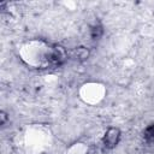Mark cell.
Segmentation results:
<instances>
[{
	"mask_svg": "<svg viewBox=\"0 0 154 154\" xmlns=\"http://www.w3.org/2000/svg\"><path fill=\"white\" fill-rule=\"evenodd\" d=\"M53 48L49 46H43L41 42L32 41L26 43L20 54L24 60H26L30 65L34 66H43V65H52L53 63Z\"/></svg>",
	"mask_w": 154,
	"mask_h": 154,
	"instance_id": "6da1fadb",
	"label": "cell"
},
{
	"mask_svg": "<svg viewBox=\"0 0 154 154\" xmlns=\"http://www.w3.org/2000/svg\"><path fill=\"white\" fill-rule=\"evenodd\" d=\"M84 94H82V96H85V100L91 101V100H96L102 97V88L97 84H88L84 85Z\"/></svg>",
	"mask_w": 154,
	"mask_h": 154,
	"instance_id": "7a4b0ae2",
	"label": "cell"
},
{
	"mask_svg": "<svg viewBox=\"0 0 154 154\" xmlns=\"http://www.w3.org/2000/svg\"><path fill=\"white\" fill-rule=\"evenodd\" d=\"M119 137H120L119 129H117V128H109L106 131L105 136H103V143H105V146L107 148H112V147H114L118 143Z\"/></svg>",
	"mask_w": 154,
	"mask_h": 154,
	"instance_id": "3957f363",
	"label": "cell"
},
{
	"mask_svg": "<svg viewBox=\"0 0 154 154\" xmlns=\"http://www.w3.org/2000/svg\"><path fill=\"white\" fill-rule=\"evenodd\" d=\"M101 35H102V28L100 25L93 26V29H91V38L93 40H97Z\"/></svg>",
	"mask_w": 154,
	"mask_h": 154,
	"instance_id": "277c9868",
	"label": "cell"
},
{
	"mask_svg": "<svg viewBox=\"0 0 154 154\" xmlns=\"http://www.w3.org/2000/svg\"><path fill=\"white\" fill-rule=\"evenodd\" d=\"M144 137H146L148 141L154 142V125H152V126H149V128L146 129V131H144Z\"/></svg>",
	"mask_w": 154,
	"mask_h": 154,
	"instance_id": "5b68a950",
	"label": "cell"
},
{
	"mask_svg": "<svg viewBox=\"0 0 154 154\" xmlns=\"http://www.w3.org/2000/svg\"><path fill=\"white\" fill-rule=\"evenodd\" d=\"M88 55H89V51L87 49V48H84V47H79V48H77V57L79 58V59H87L88 58Z\"/></svg>",
	"mask_w": 154,
	"mask_h": 154,
	"instance_id": "8992f818",
	"label": "cell"
}]
</instances>
